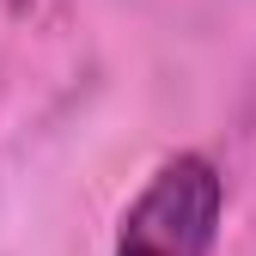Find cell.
Listing matches in <instances>:
<instances>
[{
	"instance_id": "2",
	"label": "cell",
	"mask_w": 256,
	"mask_h": 256,
	"mask_svg": "<svg viewBox=\"0 0 256 256\" xmlns=\"http://www.w3.org/2000/svg\"><path fill=\"white\" fill-rule=\"evenodd\" d=\"M0 6H6V12H24V6H30V0H0Z\"/></svg>"
},
{
	"instance_id": "1",
	"label": "cell",
	"mask_w": 256,
	"mask_h": 256,
	"mask_svg": "<svg viewBox=\"0 0 256 256\" xmlns=\"http://www.w3.org/2000/svg\"><path fill=\"white\" fill-rule=\"evenodd\" d=\"M226 177L208 152H171L122 214L116 256H214Z\"/></svg>"
}]
</instances>
